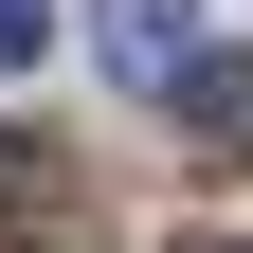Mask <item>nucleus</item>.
Instances as JSON below:
<instances>
[{"label": "nucleus", "instance_id": "nucleus-3", "mask_svg": "<svg viewBox=\"0 0 253 253\" xmlns=\"http://www.w3.org/2000/svg\"><path fill=\"white\" fill-rule=\"evenodd\" d=\"M54 54V0H0V73H37Z\"/></svg>", "mask_w": 253, "mask_h": 253}, {"label": "nucleus", "instance_id": "nucleus-2", "mask_svg": "<svg viewBox=\"0 0 253 253\" xmlns=\"http://www.w3.org/2000/svg\"><path fill=\"white\" fill-rule=\"evenodd\" d=\"M181 54H199L181 0H109V73H181Z\"/></svg>", "mask_w": 253, "mask_h": 253}, {"label": "nucleus", "instance_id": "nucleus-1", "mask_svg": "<svg viewBox=\"0 0 253 253\" xmlns=\"http://www.w3.org/2000/svg\"><path fill=\"white\" fill-rule=\"evenodd\" d=\"M181 126H199V163H253V54H181Z\"/></svg>", "mask_w": 253, "mask_h": 253}, {"label": "nucleus", "instance_id": "nucleus-4", "mask_svg": "<svg viewBox=\"0 0 253 253\" xmlns=\"http://www.w3.org/2000/svg\"><path fill=\"white\" fill-rule=\"evenodd\" d=\"M18 181H37V163H18V145H0V199H18Z\"/></svg>", "mask_w": 253, "mask_h": 253}]
</instances>
